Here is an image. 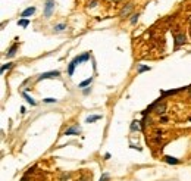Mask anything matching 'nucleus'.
<instances>
[{"label":"nucleus","mask_w":191,"mask_h":181,"mask_svg":"<svg viewBox=\"0 0 191 181\" xmlns=\"http://www.w3.org/2000/svg\"><path fill=\"white\" fill-rule=\"evenodd\" d=\"M101 119V115H90V116H87L86 122H88V124H91V122H96V121Z\"/></svg>","instance_id":"nucleus-11"},{"label":"nucleus","mask_w":191,"mask_h":181,"mask_svg":"<svg viewBox=\"0 0 191 181\" xmlns=\"http://www.w3.org/2000/svg\"><path fill=\"white\" fill-rule=\"evenodd\" d=\"M97 6V0H91V2H88V7H96Z\"/></svg>","instance_id":"nucleus-21"},{"label":"nucleus","mask_w":191,"mask_h":181,"mask_svg":"<svg viewBox=\"0 0 191 181\" xmlns=\"http://www.w3.org/2000/svg\"><path fill=\"white\" fill-rule=\"evenodd\" d=\"M100 181H109V175H107V174H103V175H101V180H100Z\"/></svg>","instance_id":"nucleus-22"},{"label":"nucleus","mask_w":191,"mask_h":181,"mask_svg":"<svg viewBox=\"0 0 191 181\" xmlns=\"http://www.w3.org/2000/svg\"><path fill=\"white\" fill-rule=\"evenodd\" d=\"M54 7H56V2L54 0H46V3H44V18L49 19L52 16Z\"/></svg>","instance_id":"nucleus-2"},{"label":"nucleus","mask_w":191,"mask_h":181,"mask_svg":"<svg viewBox=\"0 0 191 181\" xmlns=\"http://www.w3.org/2000/svg\"><path fill=\"white\" fill-rule=\"evenodd\" d=\"M91 82H93V78H91V77H90V78H87V80H84V81H82V82H79V84H78V87H79V88H86L87 86H90Z\"/></svg>","instance_id":"nucleus-13"},{"label":"nucleus","mask_w":191,"mask_h":181,"mask_svg":"<svg viewBox=\"0 0 191 181\" xmlns=\"http://www.w3.org/2000/svg\"><path fill=\"white\" fill-rule=\"evenodd\" d=\"M138 18H140V14H132V16H131V24L132 25H135V24L138 22Z\"/></svg>","instance_id":"nucleus-17"},{"label":"nucleus","mask_w":191,"mask_h":181,"mask_svg":"<svg viewBox=\"0 0 191 181\" xmlns=\"http://www.w3.org/2000/svg\"><path fill=\"white\" fill-rule=\"evenodd\" d=\"M154 109H156V112H157L159 115H163L165 114V111H166V105L163 103V105H160V106H156Z\"/></svg>","instance_id":"nucleus-15"},{"label":"nucleus","mask_w":191,"mask_h":181,"mask_svg":"<svg viewBox=\"0 0 191 181\" xmlns=\"http://www.w3.org/2000/svg\"><path fill=\"white\" fill-rule=\"evenodd\" d=\"M81 133V128L78 125H72V127H69L68 130H65V135H78Z\"/></svg>","instance_id":"nucleus-5"},{"label":"nucleus","mask_w":191,"mask_h":181,"mask_svg":"<svg viewBox=\"0 0 191 181\" xmlns=\"http://www.w3.org/2000/svg\"><path fill=\"white\" fill-rule=\"evenodd\" d=\"M35 14V7L34 6H30V7H26L25 10H22V14H21V18L22 19H26V18H30L31 15Z\"/></svg>","instance_id":"nucleus-6"},{"label":"nucleus","mask_w":191,"mask_h":181,"mask_svg":"<svg viewBox=\"0 0 191 181\" xmlns=\"http://www.w3.org/2000/svg\"><path fill=\"white\" fill-rule=\"evenodd\" d=\"M18 43H15V44H12V46L9 47V50H7V53H6V56L7 58H13L15 54H16V52H18Z\"/></svg>","instance_id":"nucleus-8"},{"label":"nucleus","mask_w":191,"mask_h":181,"mask_svg":"<svg viewBox=\"0 0 191 181\" xmlns=\"http://www.w3.org/2000/svg\"><path fill=\"white\" fill-rule=\"evenodd\" d=\"M90 59V53L86 52V53H82L81 56H77V58H74L71 60V63L68 65V75H74V71H75V68L78 66L81 62H86V60Z\"/></svg>","instance_id":"nucleus-1"},{"label":"nucleus","mask_w":191,"mask_h":181,"mask_svg":"<svg viewBox=\"0 0 191 181\" xmlns=\"http://www.w3.org/2000/svg\"><path fill=\"white\" fill-rule=\"evenodd\" d=\"M90 93H91V88H84V94H86V96Z\"/></svg>","instance_id":"nucleus-24"},{"label":"nucleus","mask_w":191,"mask_h":181,"mask_svg":"<svg viewBox=\"0 0 191 181\" xmlns=\"http://www.w3.org/2000/svg\"><path fill=\"white\" fill-rule=\"evenodd\" d=\"M9 68H12V63H5V65H2V72H5Z\"/></svg>","instance_id":"nucleus-20"},{"label":"nucleus","mask_w":191,"mask_h":181,"mask_svg":"<svg viewBox=\"0 0 191 181\" xmlns=\"http://www.w3.org/2000/svg\"><path fill=\"white\" fill-rule=\"evenodd\" d=\"M154 141H156V143H162V135H157V137L154 139Z\"/></svg>","instance_id":"nucleus-23"},{"label":"nucleus","mask_w":191,"mask_h":181,"mask_svg":"<svg viewBox=\"0 0 191 181\" xmlns=\"http://www.w3.org/2000/svg\"><path fill=\"white\" fill-rule=\"evenodd\" d=\"M18 25H19V27L26 28L28 25H30V21H28V19H22V18H21V19L18 21Z\"/></svg>","instance_id":"nucleus-16"},{"label":"nucleus","mask_w":191,"mask_h":181,"mask_svg":"<svg viewBox=\"0 0 191 181\" xmlns=\"http://www.w3.org/2000/svg\"><path fill=\"white\" fill-rule=\"evenodd\" d=\"M44 103H56L58 102V99H53V97H47V99H44Z\"/></svg>","instance_id":"nucleus-19"},{"label":"nucleus","mask_w":191,"mask_h":181,"mask_svg":"<svg viewBox=\"0 0 191 181\" xmlns=\"http://www.w3.org/2000/svg\"><path fill=\"white\" fill-rule=\"evenodd\" d=\"M132 7H134V5H132V3H128L126 6H124V7H122V10H121V14H119V16H128V15L131 14Z\"/></svg>","instance_id":"nucleus-7"},{"label":"nucleus","mask_w":191,"mask_h":181,"mask_svg":"<svg viewBox=\"0 0 191 181\" xmlns=\"http://www.w3.org/2000/svg\"><path fill=\"white\" fill-rule=\"evenodd\" d=\"M145 71H150V66H145V65H140L138 66V74L145 72Z\"/></svg>","instance_id":"nucleus-18"},{"label":"nucleus","mask_w":191,"mask_h":181,"mask_svg":"<svg viewBox=\"0 0 191 181\" xmlns=\"http://www.w3.org/2000/svg\"><path fill=\"white\" fill-rule=\"evenodd\" d=\"M163 159H165V162L171 163V165H178V163H181L179 159H177V158H172V156H165Z\"/></svg>","instance_id":"nucleus-9"},{"label":"nucleus","mask_w":191,"mask_h":181,"mask_svg":"<svg viewBox=\"0 0 191 181\" xmlns=\"http://www.w3.org/2000/svg\"><path fill=\"white\" fill-rule=\"evenodd\" d=\"M173 38H175V49H178L179 46L185 44V41H187L185 34H175V35H173Z\"/></svg>","instance_id":"nucleus-4"},{"label":"nucleus","mask_w":191,"mask_h":181,"mask_svg":"<svg viewBox=\"0 0 191 181\" xmlns=\"http://www.w3.org/2000/svg\"><path fill=\"white\" fill-rule=\"evenodd\" d=\"M21 181H28V180H26V178H25V177H24V178H22V180H21Z\"/></svg>","instance_id":"nucleus-27"},{"label":"nucleus","mask_w":191,"mask_h":181,"mask_svg":"<svg viewBox=\"0 0 191 181\" xmlns=\"http://www.w3.org/2000/svg\"><path fill=\"white\" fill-rule=\"evenodd\" d=\"M160 121H162V122H168V116H165V115H163V116L160 118Z\"/></svg>","instance_id":"nucleus-25"},{"label":"nucleus","mask_w":191,"mask_h":181,"mask_svg":"<svg viewBox=\"0 0 191 181\" xmlns=\"http://www.w3.org/2000/svg\"><path fill=\"white\" fill-rule=\"evenodd\" d=\"M188 91H190V94H191V86H188Z\"/></svg>","instance_id":"nucleus-26"},{"label":"nucleus","mask_w":191,"mask_h":181,"mask_svg":"<svg viewBox=\"0 0 191 181\" xmlns=\"http://www.w3.org/2000/svg\"><path fill=\"white\" fill-rule=\"evenodd\" d=\"M129 128H131V131H138V130H141V125L138 124V121H132Z\"/></svg>","instance_id":"nucleus-14"},{"label":"nucleus","mask_w":191,"mask_h":181,"mask_svg":"<svg viewBox=\"0 0 191 181\" xmlns=\"http://www.w3.org/2000/svg\"><path fill=\"white\" fill-rule=\"evenodd\" d=\"M59 75H60L59 71H50V72H43L41 75H38L37 81H43V80H47V78H56V77H59Z\"/></svg>","instance_id":"nucleus-3"},{"label":"nucleus","mask_w":191,"mask_h":181,"mask_svg":"<svg viewBox=\"0 0 191 181\" xmlns=\"http://www.w3.org/2000/svg\"><path fill=\"white\" fill-rule=\"evenodd\" d=\"M22 96H24V99H25V100L28 102V103H30L31 106H35V105H37V102L34 100V99L31 97V96H30V94H26V91H24V93H22Z\"/></svg>","instance_id":"nucleus-10"},{"label":"nucleus","mask_w":191,"mask_h":181,"mask_svg":"<svg viewBox=\"0 0 191 181\" xmlns=\"http://www.w3.org/2000/svg\"><path fill=\"white\" fill-rule=\"evenodd\" d=\"M65 30H66V24H58V25L53 27V31H54V33H62V31H65Z\"/></svg>","instance_id":"nucleus-12"}]
</instances>
